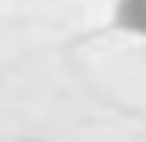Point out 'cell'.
<instances>
[{"label":"cell","instance_id":"1","mask_svg":"<svg viewBox=\"0 0 146 142\" xmlns=\"http://www.w3.org/2000/svg\"><path fill=\"white\" fill-rule=\"evenodd\" d=\"M114 21L126 33L146 37V0H118V4H114Z\"/></svg>","mask_w":146,"mask_h":142}]
</instances>
